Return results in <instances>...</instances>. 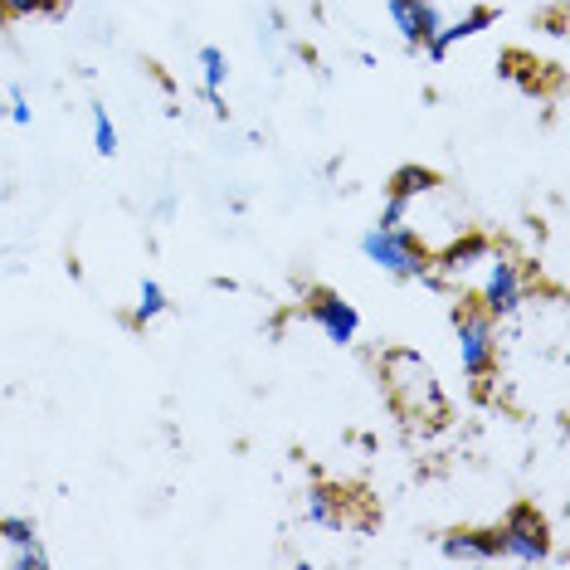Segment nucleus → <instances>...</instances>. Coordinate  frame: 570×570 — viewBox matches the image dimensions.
<instances>
[{
  "label": "nucleus",
  "mask_w": 570,
  "mask_h": 570,
  "mask_svg": "<svg viewBox=\"0 0 570 570\" xmlns=\"http://www.w3.org/2000/svg\"><path fill=\"white\" fill-rule=\"evenodd\" d=\"M375 366H381V385H385V395H391V405L405 414L410 424H439V420H449L444 385H439L434 366L420 352H414V346H385Z\"/></svg>",
  "instance_id": "obj_1"
},
{
  "label": "nucleus",
  "mask_w": 570,
  "mask_h": 570,
  "mask_svg": "<svg viewBox=\"0 0 570 570\" xmlns=\"http://www.w3.org/2000/svg\"><path fill=\"white\" fill-rule=\"evenodd\" d=\"M453 342H459V366L473 381L478 395H488V375L498 371V317H488L478 303L453 307Z\"/></svg>",
  "instance_id": "obj_2"
},
{
  "label": "nucleus",
  "mask_w": 570,
  "mask_h": 570,
  "mask_svg": "<svg viewBox=\"0 0 570 570\" xmlns=\"http://www.w3.org/2000/svg\"><path fill=\"white\" fill-rule=\"evenodd\" d=\"M361 254H366V264H375L381 274L391 278H424L430 274V249H424V239L414 235L410 225H371L366 235H361Z\"/></svg>",
  "instance_id": "obj_3"
},
{
  "label": "nucleus",
  "mask_w": 570,
  "mask_h": 570,
  "mask_svg": "<svg viewBox=\"0 0 570 570\" xmlns=\"http://www.w3.org/2000/svg\"><path fill=\"white\" fill-rule=\"evenodd\" d=\"M498 541H502L498 561H512V566H547L551 561V522L537 502H512L508 517L498 522Z\"/></svg>",
  "instance_id": "obj_4"
},
{
  "label": "nucleus",
  "mask_w": 570,
  "mask_h": 570,
  "mask_svg": "<svg viewBox=\"0 0 570 570\" xmlns=\"http://www.w3.org/2000/svg\"><path fill=\"white\" fill-rule=\"evenodd\" d=\"M473 303L483 307L488 317H498V322L512 317L517 307L527 303V268H522V258L492 244V254L483 258V283H478Z\"/></svg>",
  "instance_id": "obj_5"
},
{
  "label": "nucleus",
  "mask_w": 570,
  "mask_h": 570,
  "mask_svg": "<svg viewBox=\"0 0 570 570\" xmlns=\"http://www.w3.org/2000/svg\"><path fill=\"white\" fill-rule=\"evenodd\" d=\"M307 317H313L317 332L327 336V342H336V346H352L356 332H361V313L346 303L342 293H332V288H313V293H307Z\"/></svg>",
  "instance_id": "obj_6"
},
{
  "label": "nucleus",
  "mask_w": 570,
  "mask_h": 570,
  "mask_svg": "<svg viewBox=\"0 0 570 570\" xmlns=\"http://www.w3.org/2000/svg\"><path fill=\"white\" fill-rule=\"evenodd\" d=\"M488 254H492V239L483 235V229H463L459 239H449L439 254H430V274L439 283H459L463 274H473Z\"/></svg>",
  "instance_id": "obj_7"
},
{
  "label": "nucleus",
  "mask_w": 570,
  "mask_h": 570,
  "mask_svg": "<svg viewBox=\"0 0 570 570\" xmlns=\"http://www.w3.org/2000/svg\"><path fill=\"white\" fill-rule=\"evenodd\" d=\"M385 16H391L405 49H424L439 30H444V16H439L434 0H385Z\"/></svg>",
  "instance_id": "obj_8"
},
{
  "label": "nucleus",
  "mask_w": 570,
  "mask_h": 570,
  "mask_svg": "<svg viewBox=\"0 0 570 570\" xmlns=\"http://www.w3.org/2000/svg\"><path fill=\"white\" fill-rule=\"evenodd\" d=\"M444 561H473V566H488L502 556V541H498V527H459L439 541Z\"/></svg>",
  "instance_id": "obj_9"
},
{
  "label": "nucleus",
  "mask_w": 570,
  "mask_h": 570,
  "mask_svg": "<svg viewBox=\"0 0 570 570\" xmlns=\"http://www.w3.org/2000/svg\"><path fill=\"white\" fill-rule=\"evenodd\" d=\"M492 20H498V10H492V6H473L469 16H459L453 24H444V30H439L430 45H424V55H430L434 63H439V59H449V49H453V45H463V40H473V35L492 30Z\"/></svg>",
  "instance_id": "obj_10"
},
{
  "label": "nucleus",
  "mask_w": 570,
  "mask_h": 570,
  "mask_svg": "<svg viewBox=\"0 0 570 570\" xmlns=\"http://www.w3.org/2000/svg\"><path fill=\"white\" fill-rule=\"evenodd\" d=\"M303 517H307L313 527L342 531V527H346V492H342V488H327V483L307 488V492H303Z\"/></svg>",
  "instance_id": "obj_11"
},
{
  "label": "nucleus",
  "mask_w": 570,
  "mask_h": 570,
  "mask_svg": "<svg viewBox=\"0 0 570 570\" xmlns=\"http://www.w3.org/2000/svg\"><path fill=\"white\" fill-rule=\"evenodd\" d=\"M391 196H400V200H420V196H434L439 190V171H430V166H400V171L391 176Z\"/></svg>",
  "instance_id": "obj_12"
},
{
  "label": "nucleus",
  "mask_w": 570,
  "mask_h": 570,
  "mask_svg": "<svg viewBox=\"0 0 570 570\" xmlns=\"http://www.w3.org/2000/svg\"><path fill=\"white\" fill-rule=\"evenodd\" d=\"M166 307H171V297H166V288L157 278H141L137 288V307H132V327H147V322H157Z\"/></svg>",
  "instance_id": "obj_13"
},
{
  "label": "nucleus",
  "mask_w": 570,
  "mask_h": 570,
  "mask_svg": "<svg viewBox=\"0 0 570 570\" xmlns=\"http://www.w3.org/2000/svg\"><path fill=\"white\" fill-rule=\"evenodd\" d=\"M229 79V59H225V49H215V45H205L200 49V88L205 94H219Z\"/></svg>",
  "instance_id": "obj_14"
},
{
  "label": "nucleus",
  "mask_w": 570,
  "mask_h": 570,
  "mask_svg": "<svg viewBox=\"0 0 570 570\" xmlns=\"http://www.w3.org/2000/svg\"><path fill=\"white\" fill-rule=\"evenodd\" d=\"M6 566L10 570H45L49 566V551L40 547V537H35V541H24V547H10Z\"/></svg>",
  "instance_id": "obj_15"
},
{
  "label": "nucleus",
  "mask_w": 570,
  "mask_h": 570,
  "mask_svg": "<svg viewBox=\"0 0 570 570\" xmlns=\"http://www.w3.org/2000/svg\"><path fill=\"white\" fill-rule=\"evenodd\" d=\"M94 151L98 157H118V127H112L108 108H94Z\"/></svg>",
  "instance_id": "obj_16"
},
{
  "label": "nucleus",
  "mask_w": 570,
  "mask_h": 570,
  "mask_svg": "<svg viewBox=\"0 0 570 570\" xmlns=\"http://www.w3.org/2000/svg\"><path fill=\"white\" fill-rule=\"evenodd\" d=\"M40 531H35L30 517H0V547H24V541H35Z\"/></svg>",
  "instance_id": "obj_17"
},
{
  "label": "nucleus",
  "mask_w": 570,
  "mask_h": 570,
  "mask_svg": "<svg viewBox=\"0 0 570 570\" xmlns=\"http://www.w3.org/2000/svg\"><path fill=\"white\" fill-rule=\"evenodd\" d=\"M6 6V16L10 20H30V16H59V0H0Z\"/></svg>",
  "instance_id": "obj_18"
},
{
  "label": "nucleus",
  "mask_w": 570,
  "mask_h": 570,
  "mask_svg": "<svg viewBox=\"0 0 570 570\" xmlns=\"http://www.w3.org/2000/svg\"><path fill=\"white\" fill-rule=\"evenodd\" d=\"M414 210L410 200H400V196H391V190H385V210H381V219H375V225H385V229H395V225H405V215Z\"/></svg>",
  "instance_id": "obj_19"
},
{
  "label": "nucleus",
  "mask_w": 570,
  "mask_h": 570,
  "mask_svg": "<svg viewBox=\"0 0 570 570\" xmlns=\"http://www.w3.org/2000/svg\"><path fill=\"white\" fill-rule=\"evenodd\" d=\"M6 118H10V122H20V127H30V102H24L20 88H10V98H6Z\"/></svg>",
  "instance_id": "obj_20"
},
{
  "label": "nucleus",
  "mask_w": 570,
  "mask_h": 570,
  "mask_svg": "<svg viewBox=\"0 0 570 570\" xmlns=\"http://www.w3.org/2000/svg\"><path fill=\"white\" fill-rule=\"evenodd\" d=\"M0 30H10V16H6V6H0Z\"/></svg>",
  "instance_id": "obj_21"
},
{
  "label": "nucleus",
  "mask_w": 570,
  "mask_h": 570,
  "mask_svg": "<svg viewBox=\"0 0 570 570\" xmlns=\"http://www.w3.org/2000/svg\"><path fill=\"white\" fill-rule=\"evenodd\" d=\"M0 118H6V98H0Z\"/></svg>",
  "instance_id": "obj_22"
},
{
  "label": "nucleus",
  "mask_w": 570,
  "mask_h": 570,
  "mask_svg": "<svg viewBox=\"0 0 570 570\" xmlns=\"http://www.w3.org/2000/svg\"><path fill=\"white\" fill-rule=\"evenodd\" d=\"M59 6H69V0H59Z\"/></svg>",
  "instance_id": "obj_23"
}]
</instances>
